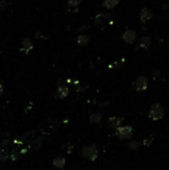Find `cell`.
I'll return each mask as SVG.
<instances>
[{
	"label": "cell",
	"mask_w": 169,
	"mask_h": 170,
	"mask_svg": "<svg viewBox=\"0 0 169 170\" xmlns=\"http://www.w3.org/2000/svg\"><path fill=\"white\" fill-rule=\"evenodd\" d=\"M164 116V108L160 104H154L148 111V117L152 120H159Z\"/></svg>",
	"instance_id": "cell-1"
},
{
	"label": "cell",
	"mask_w": 169,
	"mask_h": 170,
	"mask_svg": "<svg viewBox=\"0 0 169 170\" xmlns=\"http://www.w3.org/2000/svg\"><path fill=\"white\" fill-rule=\"evenodd\" d=\"M117 135L119 136L120 139H126V138H130L133 134V129L131 126L126 125V126H119L117 131Z\"/></svg>",
	"instance_id": "cell-2"
},
{
	"label": "cell",
	"mask_w": 169,
	"mask_h": 170,
	"mask_svg": "<svg viewBox=\"0 0 169 170\" xmlns=\"http://www.w3.org/2000/svg\"><path fill=\"white\" fill-rule=\"evenodd\" d=\"M148 87V80L145 76H139L134 82V88L137 92L145 91Z\"/></svg>",
	"instance_id": "cell-3"
},
{
	"label": "cell",
	"mask_w": 169,
	"mask_h": 170,
	"mask_svg": "<svg viewBox=\"0 0 169 170\" xmlns=\"http://www.w3.org/2000/svg\"><path fill=\"white\" fill-rule=\"evenodd\" d=\"M122 38H123V40L126 42V43H133L134 41H135L136 39V34L135 32L133 31V30H127V31L124 32V34L122 35Z\"/></svg>",
	"instance_id": "cell-4"
},
{
	"label": "cell",
	"mask_w": 169,
	"mask_h": 170,
	"mask_svg": "<svg viewBox=\"0 0 169 170\" xmlns=\"http://www.w3.org/2000/svg\"><path fill=\"white\" fill-rule=\"evenodd\" d=\"M139 18H140L141 22H143V23L147 22L148 20H150L152 18V12L148 8H143L140 12Z\"/></svg>",
	"instance_id": "cell-5"
},
{
	"label": "cell",
	"mask_w": 169,
	"mask_h": 170,
	"mask_svg": "<svg viewBox=\"0 0 169 170\" xmlns=\"http://www.w3.org/2000/svg\"><path fill=\"white\" fill-rule=\"evenodd\" d=\"M122 118L120 117H112L110 120V126L113 127V129H119L121 124Z\"/></svg>",
	"instance_id": "cell-6"
},
{
	"label": "cell",
	"mask_w": 169,
	"mask_h": 170,
	"mask_svg": "<svg viewBox=\"0 0 169 170\" xmlns=\"http://www.w3.org/2000/svg\"><path fill=\"white\" fill-rule=\"evenodd\" d=\"M22 45L26 53H29V51L32 50V48H33V44H32V42L29 38H25L22 42Z\"/></svg>",
	"instance_id": "cell-7"
},
{
	"label": "cell",
	"mask_w": 169,
	"mask_h": 170,
	"mask_svg": "<svg viewBox=\"0 0 169 170\" xmlns=\"http://www.w3.org/2000/svg\"><path fill=\"white\" fill-rule=\"evenodd\" d=\"M150 38L149 37H142V38L140 39V42H139V47L140 48H143V49H147L149 47L150 45Z\"/></svg>",
	"instance_id": "cell-8"
},
{
	"label": "cell",
	"mask_w": 169,
	"mask_h": 170,
	"mask_svg": "<svg viewBox=\"0 0 169 170\" xmlns=\"http://www.w3.org/2000/svg\"><path fill=\"white\" fill-rule=\"evenodd\" d=\"M119 2V0H103V6L108 9H112L117 5Z\"/></svg>",
	"instance_id": "cell-9"
},
{
	"label": "cell",
	"mask_w": 169,
	"mask_h": 170,
	"mask_svg": "<svg viewBox=\"0 0 169 170\" xmlns=\"http://www.w3.org/2000/svg\"><path fill=\"white\" fill-rule=\"evenodd\" d=\"M108 16H110L108 14H105V13H101V14H99L98 16H97L96 18V24L97 25H101L103 23V20L106 19Z\"/></svg>",
	"instance_id": "cell-10"
},
{
	"label": "cell",
	"mask_w": 169,
	"mask_h": 170,
	"mask_svg": "<svg viewBox=\"0 0 169 170\" xmlns=\"http://www.w3.org/2000/svg\"><path fill=\"white\" fill-rule=\"evenodd\" d=\"M88 42H89V37H88L87 35H81L78 38V43H79V45H81V46L87 45Z\"/></svg>",
	"instance_id": "cell-11"
},
{
	"label": "cell",
	"mask_w": 169,
	"mask_h": 170,
	"mask_svg": "<svg viewBox=\"0 0 169 170\" xmlns=\"http://www.w3.org/2000/svg\"><path fill=\"white\" fill-rule=\"evenodd\" d=\"M58 94H59V95L61 97H67L69 94V88H67V87H60L59 88V92H58Z\"/></svg>",
	"instance_id": "cell-12"
},
{
	"label": "cell",
	"mask_w": 169,
	"mask_h": 170,
	"mask_svg": "<svg viewBox=\"0 0 169 170\" xmlns=\"http://www.w3.org/2000/svg\"><path fill=\"white\" fill-rule=\"evenodd\" d=\"M81 3V0H68V5L70 7L78 6Z\"/></svg>",
	"instance_id": "cell-13"
},
{
	"label": "cell",
	"mask_w": 169,
	"mask_h": 170,
	"mask_svg": "<svg viewBox=\"0 0 169 170\" xmlns=\"http://www.w3.org/2000/svg\"><path fill=\"white\" fill-rule=\"evenodd\" d=\"M129 147H130L131 149H137V148L139 147V142H138V141H131V142L129 143Z\"/></svg>",
	"instance_id": "cell-14"
},
{
	"label": "cell",
	"mask_w": 169,
	"mask_h": 170,
	"mask_svg": "<svg viewBox=\"0 0 169 170\" xmlns=\"http://www.w3.org/2000/svg\"><path fill=\"white\" fill-rule=\"evenodd\" d=\"M152 142H153V140H152L151 138H145V139H143V141H142L143 145H145V146H150L152 144Z\"/></svg>",
	"instance_id": "cell-15"
},
{
	"label": "cell",
	"mask_w": 169,
	"mask_h": 170,
	"mask_svg": "<svg viewBox=\"0 0 169 170\" xmlns=\"http://www.w3.org/2000/svg\"><path fill=\"white\" fill-rule=\"evenodd\" d=\"M6 5H7V3L5 1H0V9H3Z\"/></svg>",
	"instance_id": "cell-16"
},
{
	"label": "cell",
	"mask_w": 169,
	"mask_h": 170,
	"mask_svg": "<svg viewBox=\"0 0 169 170\" xmlns=\"http://www.w3.org/2000/svg\"><path fill=\"white\" fill-rule=\"evenodd\" d=\"M2 93H3V86L0 84V95H2Z\"/></svg>",
	"instance_id": "cell-17"
}]
</instances>
